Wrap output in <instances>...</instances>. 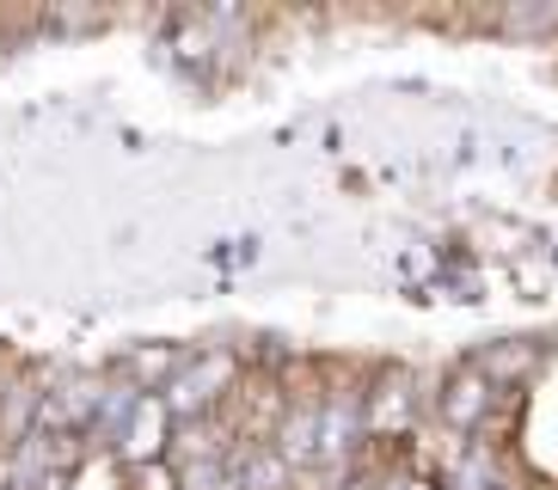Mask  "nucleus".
<instances>
[{
    "label": "nucleus",
    "mask_w": 558,
    "mask_h": 490,
    "mask_svg": "<svg viewBox=\"0 0 558 490\" xmlns=\"http://www.w3.org/2000/svg\"><path fill=\"white\" fill-rule=\"evenodd\" d=\"M166 436H172V405H166V392H142L135 411H130V424H123V460H130V466L160 460Z\"/></svg>",
    "instance_id": "nucleus-1"
},
{
    "label": "nucleus",
    "mask_w": 558,
    "mask_h": 490,
    "mask_svg": "<svg viewBox=\"0 0 558 490\" xmlns=\"http://www.w3.org/2000/svg\"><path fill=\"white\" fill-rule=\"evenodd\" d=\"M233 380V362L228 356H197L184 375H172V387H166V405H172V417H197L203 405H215V392Z\"/></svg>",
    "instance_id": "nucleus-2"
},
{
    "label": "nucleus",
    "mask_w": 558,
    "mask_h": 490,
    "mask_svg": "<svg viewBox=\"0 0 558 490\" xmlns=\"http://www.w3.org/2000/svg\"><path fill=\"white\" fill-rule=\"evenodd\" d=\"M485 411H492V375H485V368L448 375V387H442V424L448 429H478Z\"/></svg>",
    "instance_id": "nucleus-3"
},
{
    "label": "nucleus",
    "mask_w": 558,
    "mask_h": 490,
    "mask_svg": "<svg viewBox=\"0 0 558 490\" xmlns=\"http://www.w3.org/2000/svg\"><path fill=\"white\" fill-rule=\"evenodd\" d=\"M277 454L289 460V473H301V466L319 460V405L289 411V424H282V436H277Z\"/></svg>",
    "instance_id": "nucleus-4"
},
{
    "label": "nucleus",
    "mask_w": 558,
    "mask_h": 490,
    "mask_svg": "<svg viewBox=\"0 0 558 490\" xmlns=\"http://www.w3.org/2000/svg\"><path fill=\"white\" fill-rule=\"evenodd\" d=\"M368 424V411H356V399H331L319 411V460H344L350 454V436Z\"/></svg>",
    "instance_id": "nucleus-5"
},
{
    "label": "nucleus",
    "mask_w": 558,
    "mask_h": 490,
    "mask_svg": "<svg viewBox=\"0 0 558 490\" xmlns=\"http://www.w3.org/2000/svg\"><path fill=\"white\" fill-rule=\"evenodd\" d=\"M289 485V460L277 448H246L240 454V490H282Z\"/></svg>",
    "instance_id": "nucleus-6"
},
{
    "label": "nucleus",
    "mask_w": 558,
    "mask_h": 490,
    "mask_svg": "<svg viewBox=\"0 0 558 490\" xmlns=\"http://www.w3.org/2000/svg\"><path fill=\"white\" fill-rule=\"evenodd\" d=\"M130 375L142 380V392H154L160 380L172 387V375H179V356H172V343H154V350H135V356H130Z\"/></svg>",
    "instance_id": "nucleus-7"
},
{
    "label": "nucleus",
    "mask_w": 558,
    "mask_h": 490,
    "mask_svg": "<svg viewBox=\"0 0 558 490\" xmlns=\"http://www.w3.org/2000/svg\"><path fill=\"white\" fill-rule=\"evenodd\" d=\"M399 424H405V392H399V380H393V387L368 405V429H399Z\"/></svg>",
    "instance_id": "nucleus-8"
},
{
    "label": "nucleus",
    "mask_w": 558,
    "mask_h": 490,
    "mask_svg": "<svg viewBox=\"0 0 558 490\" xmlns=\"http://www.w3.org/2000/svg\"><path fill=\"white\" fill-rule=\"evenodd\" d=\"M130 490H184V478L166 460H148V466H130Z\"/></svg>",
    "instance_id": "nucleus-9"
},
{
    "label": "nucleus",
    "mask_w": 558,
    "mask_h": 490,
    "mask_svg": "<svg viewBox=\"0 0 558 490\" xmlns=\"http://www.w3.org/2000/svg\"><path fill=\"white\" fill-rule=\"evenodd\" d=\"M492 368L497 375H527V368H534V350H497Z\"/></svg>",
    "instance_id": "nucleus-10"
},
{
    "label": "nucleus",
    "mask_w": 558,
    "mask_h": 490,
    "mask_svg": "<svg viewBox=\"0 0 558 490\" xmlns=\"http://www.w3.org/2000/svg\"><path fill=\"white\" fill-rule=\"evenodd\" d=\"M380 490H429V485H424V478H411V473H399V478H387Z\"/></svg>",
    "instance_id": "nucleus-11"
},
{
    "label": "nucleus",
    "mask_w": 558,
    "mask_h": 490,
    "mask_svg": "<svg viewBox=\"0 0 558 490\" xmlns=\"http://www.w3.org/2000/svg\"><path fill=\"white\" fill-rule=\"evenodd\" d=\"M485 490H509V485H497V478H492V485H485Z\"/></svg>",
    "instance_id": "nucleus-12"
},
{
    "label": "nucleus",
    "mask_w": 558,
    "mask_h": 490,
    "mask_svg": "<svg viewBox=\"0 0 558 490\" xmlns=\"http://www.w3.org/2000/svg\"><path fill=\"white\" fill-rule=\"evenodd\" d=\"M344 490H362V485H344Z\"/></svg>",
    "instance_id": "nucleus-13"
}]
</instances>
